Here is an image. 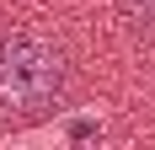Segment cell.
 I'll list each match as a JSON object with an SVG mask.
<instances>
[{"label": "cell", "mask_w": 155, "mask_h": 150, "mask_svg": "<svg viewBox=\"0 0 155 150\" xmlns=\"http://www.w3.org/2000/svg\"><path fill=\"white\" fill-rule=\"evenodd\" d=\"M70 59L59 43H48L38 32H11L0 38V113L5 118H32L64 97Z\"/></svg>", "instance_id": "6da1fadb"}, {"label": "cell", "mask_w": 155, "mask_h": 150, "mask_svg": "<svg viewBox=\"0 0 155 150\" xmlns=\"http://www.w3.org/2000/svg\"><path fill=\"white\" fill-rule=\"evenodd\" d=\"M118 11L134 32H155V0H118Z\"/></svg>", "instance_id": "7a4b0ae2"}]
</instances>
